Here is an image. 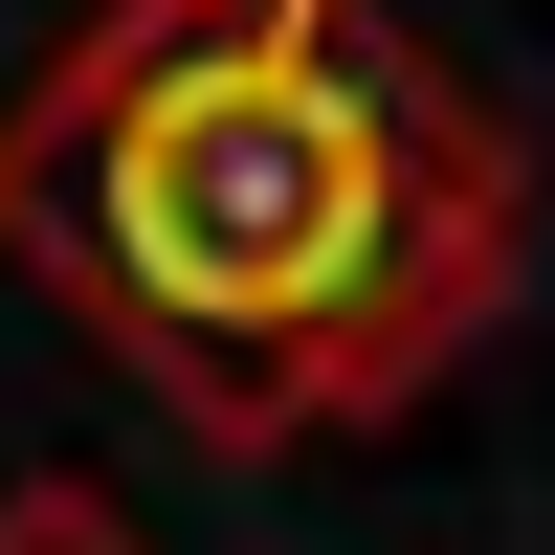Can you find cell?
I'll return each instance as SVG.
<instances>
[{
	"instance_id": "cell-2",
	"label": "cell",
	"mask_w": 555,
	"mask_h": 555,
	"mask_svg": "<svg viewBox=\"0 0 555 555\" xmlns=\"http://www.w3.org/2000/svg\"><path fill=\"white\" fill-rule=\"evenodd\" d=\"M0 555H156V533H133L89 467H23V489H0Z\"/></svg>"
},
{
	"instance_id": "cell-1",
	"label": "cell",
	"mask_w": 555,
	"mask_h": 555,
	"mask_svg": "<svg viewBox=\"0 0 555 555\" xmlns=\"http://www.w3.org/2000/svg\"><path fill=\"white\" fill-rule=\"evenodd\" d=\"M512 133L378 0H89L0 112V245L201 444L400 423L512 311Z\"/></svg>"
}]
</instances>
